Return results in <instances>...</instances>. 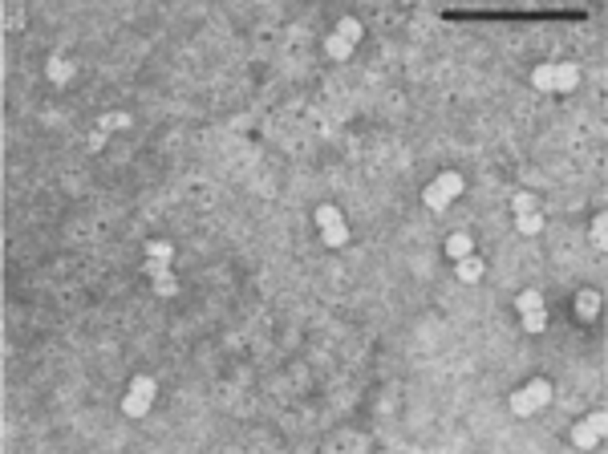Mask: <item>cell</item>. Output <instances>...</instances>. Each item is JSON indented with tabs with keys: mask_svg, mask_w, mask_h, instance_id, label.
Wrapping results in <instances>:
<instances>
[{
	"mask_svg": "<svg viewBox=\"0 0 608 454\" xmlns=\"http://www.w3.org/2000/svg\"><path fill=\"white\" fill-rule=\"evenodd\" d=\"M337 219H341V211L333 203H320L316 207V227H329V224H337Z\"/></svg>",
	"mask_w": 608,
	"mask_h": 454,
	"instance_id": "20",
	"label": "cell"
},
{
	"mask_svg": "<svg viewBox=\"0 0 608 454\" xmlns=\"http://www.w3.org/2000/svg\"><path fill=\"white\" fill-rule=\"evenodd\" d=\"M531 90L556 93V65H535L531 69Z\"/></svg>",
	"mask_w": 608,
	"mask_h": 454,
	"instance_id": "6",
	"label": "cell"
},
{
	"mask_svg": "<svg viewBox=\"0 0 608 454\" xmlns=\"http://www.w3.org/2000/svg\"><path fill=\"white\" fill-rule=\"evenodd\" d=\"M482 272H487V268H482V260H478V256H467V260H458V264H454V276H458L463 284L482 280Z\"/></svg>",
	"mask_w": 608,
	"mask_h": 454,
	"instance_id": "8",
	"label": "cell"
},
{
	"mask_svg": "<svg viewBox=\"0 0 608 454\" xmlns=\"http://www.w3.org/2000/svg\"><path fill=\"white\" fill-rule=\"evenodd\" d=\"M523 328H527V333H543V328H548V309H535V313H523Z\"/></svg>",
	"mask_w": 608,
	"mask_h": 454,
	"instance_id": "19",
	"label": "cell"
},
{
	"mask_svg": "<svg viewBox=\"0 0 608 454\" xmlns=\"http://www.w3.org/2000/svg\"><path fill=\"white\" fill-rule=\"evenodd\" d=\"M511 211H515V215H535V211H539V199H535L531 191H519V195H511Z\"/></svg>",
	"mask_w": 608,
	"mask_h": 454,
	"instance_id": "15",
	"label": "cell"
},
{
	"mask_svg": "<svg viewBox=\"0 0 608 454\" xmlns=\"http://www.w3.org/2000/svg\"><path fill=\"white\" fill-rule=\"evenodd\" d=\"M146 260L174 264V243H171V239H150V243H146Z\"/></svg>",
	"mask_w": 608,
	"mask_h": 454,
	"instance_id": "14",
	"label": "cell"
},
{
	"mask_svg": "<svg viewBox=\"0 0 608 454\" xmlns=\"http://www.w3.org/2000/svg\"><path fill=\"white\" fill-rule=\"evenodd\" d=\"M576 86H580V65H572V61L556 65V93H568Z\"/></svg>",
	"mask_w": 608,
	"mask_h": 454,
	"instance_id": "7",
	"label": "cell"
},
{
	"mask_svg": "<svg viewBox=\"0 0 608 454\" xmlns=\"http://www.w3.org/2000/svg\"><path fill=\"white\" fill-rule=\"evenodd\" d=\"M515 231L519 235H539L543 231V215L535 211V215H515Z\"/></svg>",
	"mask_w": 608,
	"mask_h": 454,
	"instance_id": "16",
	"label": "cell"
},
{
	"mask_svg": "<svg viewBox=\"0 0 608 454\" xmlns=\"http://www.w3.org/2000/svg\"><path fill=\"white\" fill-rule=\"evenodd\" d=\"M446 256L458 264V260H467V256H475V239H471V231H454L450 239H446Z\"/></svg>",
	"mask_w": 608,
	"mask_h": 454,
	"instance_id": "5",
	"label": "cell"
},
{
	"mask_svg": "<svg viewBox=\"0 0 608 454\" xmlns=\"http://www.w3.org/2000/svg\"><path fill=\"white\" fill-rule=\"evenodd\" d=\"M126 126H130V114H106L102 118V134L106 130H126Z\"/></svg>",
	"mask_w": 608,
	"mask_h": 454,
	"instance_id": "21",
	"label": "cell"
},
{
	"mask_svg": "<svg viewBox=\"0 0 608 454\" xmlns=\"http://www.w3.org/2000/svg\"><path fill=\"white\" fill-rule=\"evenodd\" d=\"M605 430H608V414L605 409H596V414H588L584 422H576V430H572V446H576V451H596V446L605 442Z\"/></svg>",
	"mask_w": 608,
	"mask_h": 454,
	"instance_id": "3",
	"label": "cell"
},
{
	"mask_svg": "<svg viewBox=\"0 0 608 454\" xmlns=\"http://www.w3.org/2000/svg\"><path fill=\"white\" fill-rule=\"evenodd\" d=\"M154 394H159V381H154V377H134L130 394L122 398V414H126V418H142V414L150 409V402H154Z\"/></svg>",
	"mask_w": 608,
	"mask_h": 454,
	"instance_id": "4",
	"label": "cell"
},
{
	"mask_svg": "<svg viewBox=\"0 0 608 454\" xmlns=\"http://www.w3.org/2000/svg\"><path fill=\"white\" fill-rule=\"evenodd\" d=\"M73 77V61H65V57H49V82L53 86H65Z\"/></svg>",
	"mask_w": 608,
	"mask_h": 454,
	"instance_id": "9",
	"label": "cell"
},
{
	"mask_svg": "<svg viewBox=\"0 0 608 454\" xmlns=\"http://www.w3.org/2000/svg\"><path fill=\"white\" fill-rule=\"evenodd\" d=\"M320 239H325V248H345L349 243V231H345V219H337V224L320 227Z\"/></svg>",
	"mask_w": 608,
	"mask_h": 454,
	"instance_id": "12",
	"label": "cell"
},
{
	"mask_svg": "<svg viewBox=\"0 0 608 454\" xmlns=\"http://www.w3.org/2000/svg\"><path fill=\"white\" fill-rule=\"evenodd\" d=\"M463 191H467V179H463L458 171H442V175H438V179L422 191V203H426L434 215H442V211H446V207L463 195Z\"/></svg>",
	"mask_w": 608,
	"mask_h": 454,
	"instance_id": "1",
	"label": "cell"
},
{
	"mask_svg": "<svg viewBox=\"0 0 608 454\" xmlns=\"http://www.w3.org/2000/svg\"><path fill=\"white\" fill-rule=\"evenodd\" d=\"M548 402H552V381L548 377H531L527 385H519L511 394V414L515 418H531V414H539Z\"/></svg>",
	"mask_w": 608,
	"mask_h": 454,
	"instance_id": "2",
	"label": "cell"
},
{
	"mask_svg": "<svg viewBox=\"0 0 608 454\" xmlns=\"http://www.w3.org/2000/svg\"><path fill=\"white\" fill-rule=\"evenodd\" d=\"M576 313H580V320H592L596 313H600V296H596L592 288H584L580 300H576Z\"/></svg>",
	"mask_w": 608,
	"mask_h": 454,
	"instance_id": "13",
	"label": "cell"
},
{
	"mask_svg": "<svg viewBox=\"0 0 608 454\" xmlns=\"http://www.w3.org/2000/svg\"><path fill=\"white\" fill-rule=\"evenodd\" d=\"M592 243H596V252H605V248H608V215H605V211L592 219Z\"/></svg>",
	"mask_w": 608,
	"mask_h": 454,
	"instance_id": "18",
	"label": "cell"
},
{
	"mask_svg": "<svg viewBox=\"0 0 608 454\" xmlns=\"http://www.w3.org/2000/svg\"><path fill=\"white\" fill-rule=\"evenodd\" d=\"M333 33H337V37H345L349 45H357V41H361V37H365V29H361V21H357V16H341V21H337V29H333Z\"/></svg>",
	"mask_w": 608,
	"mask_h": 454,
	"instance_id": "10",
	"label": "cell"
},
{
	"mask_svg": "<svg viewBox=\"0 0 608 454\" xmlns=\"http://www.w3.org/2000/svg\"><path fill=\"white\" fill-rule=\"evenodd\" d=\"M535 309H548V300H543V292H535V288H527V292H519L515 296V313H535Z\"/></svg>",
	"mask_w": 608,
	"mask_h": 454,
	"instance_id": "11",
	"label": "cell"
},
{
	"mask_svg": "<svg viewBox=\"0 0 608 454\" xmlns=\"http://www.w3.org/2000/svg\"><path fill=\"white\" fill-rule=\"evenodd\" d=\"M325 53H329V57H337V61H345L349 53H353V45H349L345 37H337V33H329V41H325Z\"/></svg>",
	"mask_w": 608,
	"mask_h": 454,
	"instance_id": "17",
	"label": "cell"
}]
</instances>
